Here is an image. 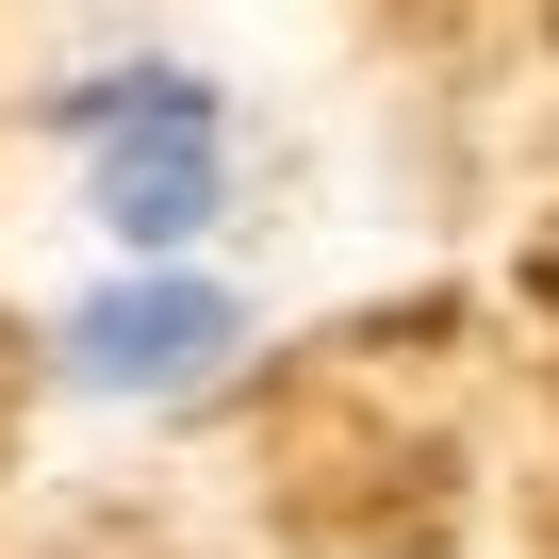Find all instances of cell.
<instances>
[{
	"mask_svg": "<svg viewBox=\"0 0 559 559\" xmlns=\"http://www.w3.org/2000/svg\"><path fill=\"white\" fill-rule=\"evenodd\" d=\"M263 297L230 263H99L50 313V395L67 412H198L214 379H247Z\"/></svg>",
	"mask_w": 559,
	"mask_h": 559,
	"instance_id": "cell-2",
	"label": "cell"
},
{
	"mask_svg": "<svg viewBox=\"0 0 559 559\" xmlns=\"http://www.w3.org/2000/svg\"><path fill=\"white\" fill-rule=\"evenodd\" d=\"M34 132L67 148V214L116 263H214V230L247 214V99L198 50H99L34 99Z\"/></svg>",
	"mask_w": 559,
	"mask_h": 559,
	"instance_id": "cell-1",
	"label": "cell"
}]
</instances>
